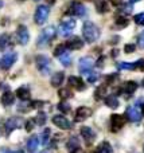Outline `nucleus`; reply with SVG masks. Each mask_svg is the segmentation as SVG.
Here are the masks:
<instances>
[{"mask_svg": "<svg viewBox=\"0 0 144 153\" xmlns=\"http://www.w3.org/2000/svg\"><path fill=\"white\" fill-rule=\"evenodd\" d=\"M82 35L88 43H94L100 38V30L92 22H85L82 26Z\"/></svg>", "mask_w": 144, "mask_h": 153, "instance_id": "f257e3e1", "label": "nucleus"}, {"mask_svg": "<svg viewBox=\"0 0 144 153\" xmlns=\"http://www.w3.org/2000/svg\"><path fill=\"white\" fill-rule=\"evenodd\" d=\"M55 35H57L55 27H53V26L46 27L39 34V38H38V42H37L38 47H46V46H48V43L55 38Z\"/></svg>", "mask_w": 144, "mask_h": 153, "instance_id": "f03ea898", "label": "nucleus"}, {"mask_svg": "<svg viewBox=\"0 0 144 153\" xmlns=\"http://www.w3.org/2000/svg\"><path fill=\"white\" fill-rule=\"evenodd\" d=\"M48 13H50V8L47 7V5H39V7L37 8V12H35V16H34V20L37 24H39V26H42V24L46 23V20H47L48 18Z\"/></svg>", "mask_w": 144, "mask_h": 153, "instance_id": "7ed1b4c3", "label": "nucleus"}, {"mask_svg": "<svg viewBox=\"0 0 144 153\" xmlns=\"http://www.w3.org/2000/svg\"><path fill=\"white\" fill-rule=\"evenodd\" d=\"M75 27V20L72 18H65L61 22V24H59L58 30H59V34L62 35V36H67V35L70 34V32L74 30Z\"/></svg>", "mask_w": 144, "mask_h": 153, "instance_id": "20e7f679", "label": "nucleus"}, {"mask_svg": "<svg viewBox=\"0 0 144 153\" xmlns=\"http://www.w3.org/2000/svg\"><path fill=\"white\" fill-rule=\"evenodd\" d=\"M35 65L39 73L42 74H47L50 71V59L46 55H37L35 56Z\"/></svg>", "mask_w": 144, "mask_h": 153, "instance_id": "39448f33", "label": "nucleus"}, {"mask_svg": "<svg viewBox=\"0 0 144 153\" xmlns=\"http://www.w3.org/2000/svg\"><path fill=\"white\" fill-rule=\"evenodd\" d=\"M67 13H69V15H73V16L82 18V16H85V13H86V8H85V5H82L81 3L73 1L72 4H70V8L67 10Z\"/></svg>", "mask_w": 144, "mask_h": 153, "instance_id": "423d86ee", "label": "nucleus"}, {"mask_svg": "<svg viewBox=\"0 0 144 153\" xmlns=\"http://www.w3.org/2000/svg\"><path fill=\"white\" fill-rule=\"evenodd\" d=\"M16 40H18L19 45L22 46H26L30 40V34H28V30L27 27L24 26H19L18 30H16Z\"/></svg>", "mask_w": 144, "mask_h": 153, "instance_id": "0eeeda50", "label": "nucleus"}, {"mask_svg": "<svg viewBox=\"0 0 144 153\" xmlns=\"http://www.w3.org/2000/svg\"><path fill=\"white\" fill-rule=\"evenodd\" d=\"M93 59L89 58V56H85V58H81L80 62H78V67H80V71L82 74H90L92 69H93Z\"/></svg>", "mask_w": 144, "mask_h": 153, "instance_id": "6e6552de", "label": "nucleus"}, {"mask_svg": "<svg viewBox=\"0 0 144 153\" xmlns=\"http://www.w3.org/2000/svg\"><path fill=\"white\" fill-rule=\"evenodd\" d=\"M22 125H23V118H20V117H11L5 122V132H7V134H10L12 130L20 128Z\"/></svg>", "mask_w": 144, "mask_h": 153, "instance_id": "1a4fd4ad", "label": "nucleus"}, {"mask_svg": "<svg viewBox=\"0 0 144 153\" xmlns=\"http://www.w3.org/2000/svg\"><path fill=\"white\" fill-rule=\"evenodd\" d=\"M124 124H125V120H124L123 116L112 114V117H110V129H112V132H119L124 126Z\"/></svg>", "mask_w": 144, "mask_h": 153, "instance_id": "9d476101", "label": "nucleus"}, {"mask_svg": "<svg viewBox=\"0 0 144 153\" xmlns=\"http://www.w3.org/2000/svg\"><path fill=\"white\" fill-rule=\"evenodd\" d=\"M53 122H54V125H57V126H58L59 129H62V130L72 129V124H70V121L65 116H61V114L54 116L53 117Z\"/></svg>", "mask_w": 144, "mask_h": 153, "instance_id": "9b49d317", "label": "nucleus"}, {"mask_svg": "<svg viewBox=\"0 0 144 153\" xmlns=\"http://www.w3.org/2000/svg\"><path fill=\"white\" fill-rule=\"evenodd\" d=\"M125 116H127V118H128L129 121L139 122L140 120H142L143 114H142V110H139L136 106H129V108L127 109V111H125Z\"/></svg>", "mask_w": 144, "mask_h": 153, "instance_id": "f8f14e48", "label": "nucleus"}, {"mask_svg": "<svg viewBox=\"0 0 144 153\" xmlns=\"http://www.w3.org/2000/svg\"><path fill=\"white\" fill-rule=\"evenodd\" d=\"M90 116H92V109L86 108V106H81V108L77 109L74 121L75 122H82V121H85L86 118H89Z\"/></svg>", "mask_w": 144, "mask_h": 153, "instance_id": "ddd939ff", "label": "nucleus"}, {"mask_svg": "<svg viewBox=\"0 0 144 153\" xmlns=\"http://www.w3.org/2000/svg\"><path fill=\"white\" fill-rule=\"evenodd\" d=\"M16 56H18V55H16L15 53L5 54V55L1 58V61H0V66H1L3 69H5V70L10 69V67L16 62Z\"/></svg>", "mask_w": 144, "mask_h": 153, "instance_id": "4468645a", "label": "nucleus"}, {"mask_svg": "<svg viewBox=\"0 0 144 153\" xmlns=\"http://www.w3.org/2000/svg\"><path fill=\"white\" fill-rule=\"evenodd\" d=\"M66 47L69 48V50H80V48L84 47V40L78 36H72L67 39Z\"/></svg>", "mask_w": 144, "mask_h": 153, "instance_id": "2eb2a0df", "label": "nucleus"}, {"mask_svg": "<svg viewBox=\"0 0 144 153\" xmlns=\"http://www.w3.org/2000/svg\"><path fill=\"white\" fill-rule=\"evenodd\" d=\"M81 134H82L84 140H85L88 144H92L94 141V138H96V133H94L93 129L89 128V126H82L81 128Z\"/></svg>", "mask_w": 144, "mask_h": 153, "instance_id": "dca6fc26", "label": "nucleus"}, {"mask_svg": "<svg viewBox=\"0 0 144 153\" xmlns=\"http://www.w3.org/2000/svg\"><path fill=\"white\" fill-rule=\"evenodd\" d=\"M67 82H69V85L72 87H74L75 90H84L85 89V83H84V81L81 78H78V76H69V79H67Z\"/></svg>", "mask_w": 144, "mask_h": 153, "instance_id": "f3484780", "label": "nucleus"}, {"mask_svg": "<svg viewBox=\"0 0 144 153\" xmlns=\"http://www.w3.org/2000/svg\"><path fill=\"white\" fill-rule=\"evenodd\" d=\"M38 146H39V138H38L37 136L30 137L28 141H27V151L30 153H35L38 149Z\"/></svg>", "mask_w": 144, "mask_h": 153, "instance_id": "a211bd4d", "label": "nucleus"}, {"mask_svg": "<svg viewBox=\"0 0 144 153\" xmlns=\"http://www.w3.org/2000/svg\"><path fill=\"white\" fill-rule=\"evenodd\" d=\"M0 101H1V103L4 106H10L15 102V95H13L12 91H5V93H3Z\"/></svg>", "mask_w": 144, "mask_h": 153, "instance_id": "6ab92c4d", "label": "nucleus"}, {"mask_svg": "<svg viewBox=\"0 0 144 153\" xmlns=\"http://www.w3.org/2000/svg\"><path fill=\"white\" fill-rule=\"evenodd\" d=\"M65 79V74L62 71H58L55 73L53 76H51V86L54 87H59L62 85V82H63Z\"/></svg>", "mask_w": 144, "mask_h": 153, "instance_id": "aec40b11", "label": "nucleus"}, {"mask_svg": "<svg viewBox=\"0 0 144 153\" xmlns=\"http://www.w3.org/2000/svg\"><path fill=\"white\" fill-rule=\"evenodd\" d=\"M16 95H18L22 101H28L30 97H31V93H30V90L27 89V87L22 86V87H19V89L16 90Z\"/></svg>", "mask_w": 144, "mask_h": 153, "instance_id": "412c9836", "label": "nucleus"}, {"mask_svg": "<svg viewBox=\"0 0 144 153\" xmlns=\"http://www.w3.org/2000/svg\"><path fill=\"white\" fill-rule=\"evenodd\" d=\"M137 89V83L135 81H128L125 85H124V91H125V94L128 95H132L135 91H136Z\"/></svg>", "mask_w": 144, "mask_h": 153, "instance_id": "4be33fe9", "label": "nucleus"}, {"mask_svg": "<svg viewBox=\"0 0 144 153\" xmlns=\"http://www.w3.org/2000/svg\"><path fill=\"white\" fill-rule=\"evenodd\" d=\"M94 153H112V146H110L109 143L104 141V143H101L98 146H97V149L94 151Z\"/></svg>", "mask_w": 144, "mask_h": 153, "instance_id": "5701e85b", "label": "nucleus"}, {"mask_svg": "<svg viewBox=\"0 0 144 153\" xmlns=\"http://www.w3.org/2000/svg\"><path fill=\"white\" fill-rule=\"evenodd\" d=\"M105 105L110 109H117L119 108V100L115 95H109V97L105 98Z\"/></svg>", "mask_w": 144, "mask_h": 153, "instance_id": "b1692460", "label": "nucleus"}, {"mask_svg": "<svg viewBox=\"0 0 144 153\" xmlns=\"http://www.w3.org/2000/svg\"><path fill=\"white\" fill-rule=\"evenodd\" d=\"M78 146H80V141L77 137H72L67 143V149H70V151H75V149H78Z\"/></svg>", "mask_w": 144, "mask_h": 153, "instance_id": "393cba45", "label": "nucleus"}, {"mask_svg": "<svg viewBox=\"0 0 144 153\" xmlns=\"http://www.w3.org/2000/svg\"><path fill=\"white\" fill-rule=\"evenodd\" d=\"M129 23V20L125 18V16H119L117 19H116V26H117V28H124V27H127Z\"/></svg>", "mask_w": 144, "mask_h": 153, "instance_id": "a878e982", "label": "nucleus"}, {"mask_svg": "<svg viewBox=\"0 0 144 153\" xmlns=\"http://www.w3.org/2000/svg\"><path fill=\"white\" fill-rule=\"evenodd\" d=\"M105 93H107V86L102 85V86H100L98 89L96 90V93H94V98H96V100H101V98L105 97Z\"/></svg>", "mask_w": 144, "mask_h": 153, "instance_id": "bb28decb", "label": "nucleus"}, {"mask_svg": "<svg viewBox=\"0 0 144 153\" xmlns=\"http://www.w3.org/2000/svg\"><path fill=\"white\" fill-rule=\"evenodd\" d=\"M58 95H59V98H61V100H67V98H72L73 97V93L70 91V90H67V89H61L58 91Z\"/></svg>", "mask_w": 144, "mask_h": 153, "instance_id": "cd10ccee", "label": "nucleus"}, {"mask_svg": "<svg viewBox=\"0 0 144 153\" xmlns=\"http://www.w3.org/2000/svg\"><path fill=\"white\" fill-rule=\"evenodd\" d=\"M35 124H38V125H45L46 124V113H43V111H39L38 113V116L35 117Z\"/></svg>", "mask_w": 144, "mask_h": 153, "instance_id": "c85d7f7f", "label": "nucleus"}, {"mask_svg": "<svg viewBox=\"0 0 144 153\" xmlns=\"http://www.w3.org/2000/svg\"><path fill=\"white\" fill-rule=\"evenodd\" d=\"M66 45H58L55 47V50H54V55L55 56H61V55H63L65 53H66Z\"/></svg>", "mask_w": 144, "mask_h": 153, "instance_id": "c756f323", "label": "nucleus"}, {"mask_svg": "<svg viewBox=\"0 0 144 153\" xmlns=\"http://www.w3.org/2000/svg\"><path fill=\"white\" fill-rule=\"evenodd\" d=\"M59 62H61L63 66H70V63H72V58H70L69 54L65 53L63 55H61V59H59Z\"/></svg>", "mask_w": 144, "mask_h": 153, "instance_id": "7c9ffc66", "label": "nucleus"}, {"mask_svg": "<svg viewBox=\"0 0 144 153\" xmlns=\"http://www.w3.org/2000/svg\"><path fill=\"white\" fill-rule=\"evenodd\" d=\"M120 70H135V63H127V62H121L117 65Z\"/></svg>", "mask_w": 144, "mask_h": 153, "instance_id": "2f4dec72", "label": "nucleus"}, {"mask_svg": "<svg viewBox=\"0 0 144 153\" xmlns=\"http://www.w3.org/2000/svg\"><path fill=\"white\" fill-rule=\"evenodd\" d=\"M134 20H135V23L139 24V26H144V12H140V13H137V15H135Z\"/></svg>", "mask_w": 144, "mask_h": 153, "instance_id": "473e14b6", "label": "nucleus"}, {"mask_svg": "<svg viewBox=\"0 0 144 153\" xmlns=\"http://www.w3.org/2000/svg\"><path fill=\"white\" fill-rule=\"evenodd\" d=\"M8 40H10V38H8V35H7V34L3 35V36L0 38V50H3V48L7 47Z\"/></svg>", "mask_w": 144, "mask_h": 153, "instance_id": "72a5a7b5", "label": "nucleus"}, {"mask_svg": "<svg viewBox=\"0 0 144 153\" xmlns=\"http://www.w3.org/2000/svg\"><path fill=\"white\" fill-rule=\"evenodd\" d=\"M58 109L62 111V113H67V111H70V109L72 108H70V105L67 102H61L58 105Z\"/></svg>", "mask_w": 144, "mask_h": 153, "instance_id": "f704fd0d", "label": "nucleus"}, {"mask_svg": "<svg viewBox=\"0 0 144 153\" xmlns=\"http://www.w3.org/2000/svg\"><path fill=\"white\" fill-rule=\"evenodd\" d=\"M48 137H50V129L46 128V129L43 130V133H42V144L43 145H46V143L48 141Z\"/></svg>", "mask_w": 144, "mask_h": 153, "instance_id": "c9c22d12", "label": "nucleus"}, {"mask_svg": "<svg viewBox=\"0 0 144 153\" xmlns=\"http://www.w3.org/2000/svg\"><path fill=\"white\" fill-rule=\"evenodd\" d=\"M135 70L144 71V59H139L137 62H135Z\"/></svg>", "mask_w": 144, "mask_h": 153, "instance_id": "e433bc0d", "label": "nucleus"}, {"mask_svg": "<svg viewBox=\"0 0 144 153\" xmlns=\"http://www.w3.org/2000/svg\"><path fill=\"white\" fill-rule=\"evenodd\" d=\"M137 45H139L140 48H144V31H142L137 36Z\"/></svg>", "mask_w": 144, "mask_h": 153, "instance_id": "4c0bfd02", "label": "nucleus"}, {"mask_svg": "<svg viewBox=\"0 0 144 153\" xmlns=\"http://www.w3.org/2000/svg\"><path fill=\"white\" fill-rule=\"evenodd\" d=\"M135 45H131V43H128V45H125L124 46V51H125L127 54H131V53H134L135 51Z\"/></svg>", "mask_w": 144, "mask_h": 153, "instance_id": "58836bf2", "label": "nucleus"}, {"mask_svg": "<svg viewBox=\"0 0 144 153\" xmlns=\"http://www.w3.org/2000/svg\"><path fill=\"white\" fill-rule=\"evenodd\" d=\"M97 78H98L97 73H90V74H88V81L90 82V83H94V82L97 81Z\"/></svg>", "mask_w": 144, "mask_h": 153, "instance_id": "ea45409f", "label": "nucleus"}, {"mask_svg": "<svg viewBox=\"0 0 144 153\" xmlns=\"http://www.w3.org/2000/svg\"><path fill=\"white\" fill-rule=\"evenodd\" d=\"M97 10H98L100 12H107V11H108V4L105 1H101L98 4V7H97Z\"/></svg>", "mask_w": 144, "mask_h": 153, "instance_id": "a19ab883", "label": "nucleus"}, {"mask_svg": "<svg viewBox=\"0 0 144 153\" xmlns=\"http://www.w3.org/2000/svg\"><path fill=\"white\" fill-rule=\"evenodd\" d=\"M34 122H35V120H28V121L26 122V130L27 132H31L32 130V128H34Z\"/></svg>", "mask_w": 144, "mask_h": 153, "instance_id": "79ce46f5", "label": "nucleus"}, {"mask_svg": "<svg viewBox=\"0 0 144 153\" xmlns=\"http://www.w3.org/2000/svg\"><path fill=\"white\" fill-rule=\"evenodd\" d=\"M43 105H45V103H43V101H34V102L31 103V108H37V109H39V108H42Z\"/></svg>", "mask_w": 144, "mask_h": 153, "instance_id": "37998d69", "label": "nucleus"}, {"mask_svg": "<svg viewBox=\"0 0 144 153\" xmlns=\"http://www.w3.org/2000/svg\"><path fill=\"white\" fill-rule=\"evenodd\" d=\"M110 3H112L113 5H116V7H117V5H120L121 3H123V0H110Z\"/></svg>", "mask_w": 144, "mask_h": 153, "instance_id": "c03bdc74", "label": "nucleus"}, {"mask_svg": "<svg viewBox=\"0 0 144 153\" xmlns=\"http://www.w3.org/2000/svg\"><path fill=\"white\" fill-rule=\"evenodd\" d=\"M0 153H23V152H22V151H15V152H13V151H3Z\"/></svg>", "mask_w": 144, "mask_h": 153, "instance_id": "a18cd8bd", "label": "nucleus"}, {"mask_svg": "<svg viewBox=\"0 0 144 153\" xmlns=\"http://www.w3.org/2000/svg\"><path fill=\"white\" fill-rule=\"evenodd\" d=\"M142 114L144 116V103H143V106H142Z\"/></svg>", "mask_w": 144, "mask_h": 153, "instance_id": "49530a36", "label": "nucleus"}, {"mask_svg": "<svg viewBox=\"0 0 144 153\" xmlns=\"http://www.w3.org/2000/svg\"><path fill=\"white\" fill-rule=\"evenodd\" d=\"M131 3H136V1H140V0H129Z\"/></svg>", "mask_w": 144, "mask_h": 153, "instance_id": "de8ad7c7", "label": "nucleus"}, {"mask_svg": "<svg viewBox=\"0 0 144 153\" xmlns=\"http://www.w3.org/2000/svg\"><path fill=\"white\" fill-rule=\"evenodd\" d=\"M3 7V1H1V0H0V8H1Z\"/></svg>", "mask_w": 144, "mask_h": 153, "instance_id": "09e8293b", "label": "nucleus"}, {"mask_svg": "<svg viewBox=\"0 0 144 153\" xmlns=\"http://www.w3.org/2000/svg\"><path fill=\"white\" fill-rule=\"evenodd\" d=\"M142 86L144 87V79H143V82H142Z\"/></svg>", "mask_w": 144, "mask_h": 153, "instance_id": "8fccbe9b", "label": "nucleus"}, {"mask_svg": "<svg viewBox=\"0 0 144 153\" xmlns=\"http://www.w3.org/2000/svg\"><path fill=\"white\" fill-rule=\"evenodd\" d=\"M42 153H46V152H42Z\"/></svg>", "mask_w": 144, "mask_h": 153, "instance_id": "3c124183", "label": "nucleus"}]
</instances>
